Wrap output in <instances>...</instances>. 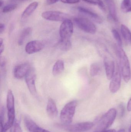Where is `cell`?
<instances>
[{
    "label": "cell",
    "mask_w": 131,
    "mask_h": 132,
    "mask_svg": "<svg viewBox=\"0 0 131 132\" xmlns=\"http://www.w3.org/2000/svg\"><path fill=\"white\" fill-rule=\"evenodd\" d=\"M32 32V28L31 27H28L24 29L20 34L18 40V45H22L25 41L28 36H30Z\"/></svg>",
    "instance_id": "20"
},
{
    "label": "cell",
    "mask_w": 131,
    "mask_h": 132,
    "mask_svg": "<svg viewBox=\"0 0 131 132\" xmlns=\"http://www.w3.org/2000/svg\"><path fill=\"white\" fill-rule=\"evenodd\" d=\"M42 16L48 21L64 22L69 19V16L66 13L58 11H47L43 12Z\"/></svg>",
    "instance_id": "7"
},
{
    "label": "cell",
    "mask_w": 131,
    "mask_h": 132,
    "mask_svg": "<svg viewBox=\"0 0 131 132\" xmlns=\"http://www.w3.org/2000/svg\"><path fill=\"white\" fill-rule=\"evenodd\" d=\"M77 105V101L73 100L64 106L60 114V119L63 124L69 125L72 122Z\"/></svg>",
    "instance_id": "4"
},
{
    "label": "cell",
    "mask_w": 131,
    "mask_h": 132,
    "mask_svg": "<svg viewBox=\"0 0 131 132\" xmlns=\"http://www.w3.org/2000/svg\"><path fill=\"white\" fill-rule=\"evenodd\" d=\"M38 6L37 2H34L30 4L23 11L21 15V18L25 20L28 18L36 10Z\"/></svg>",
    "instance_id": "18"
},
{
    "label": "cell",
    "mask_w": 131,
    "mask_h": 132,
    "mask_svg": "<svg viewBox=\"0 0 131 132\" xmlns=\"http://www.w3.org/2000/svg\"><path fill=\"white\" fill-rule=\"evenodd\" d=\"M74 21L77 26L84 31L91 34H94L96 32V26L89 19L85 18H77L74 19Z\"/></svg>",
    "instance_id": "5"
},
{
    "label": "cell",
    "mask_w": 131,
    "mask_h": 132,
    "mask_svg": "<svg viewBox=\"0 0 131 132\" xmlns=\"http://www.w3.org/2000/svg\"><path fill=\"white\" fill-rule=\"evenodd\" d=\"M122 76L120 67L117 64L115 72L109 85V90L111 93L114 94L119 90L121 84Z\"/></svg>",
    "instance_id": "8"
},
{
    "label": "cell",
    "mask_w": 131,
    "mask_h": 132,
    "mask_svg": "<svg viewBox=\"0 0 131 132\" xmlns=\"http://www.w3.org/2000/svg\"><path fill=\"white\" fill-rule=\"evenodd\" d=\"M5 29V26L4 24L1 23L0 24V33L1 34H2L3 32L4 31Z\"/></svg>",
    "instance_id": "34"
},
{
    "label": "cell",
    "mask_w": 131,
    "mask_h": 132,
    "mask_svg": "<svg viewBox=\"0 0 131 132\" xmlns=\"http://www.w3.org/2000/svg\"><path fill=\"white\" fill-rule=\"evenodd\" d=\"M7 62L6 59L4 56H1L0 58V66L1 71L3 74V75H5L6 73V65Z\"/></svg>",
    "instance_id": "28"
},
{
    "label": "cell",
    "mask_w": 131,
    "mask_h": 132,
    "mask_svg": "<svg viewBox=\"0 0 131 132\" xmlns=\"http://www.w3.org/2000/svg\"><path fill=\"white\" fill-rule=\"evenodd\" d=\"M78 9L80 13L95 22L98 24H101L103 22V20L99 15L90 10L83 7H78Z\"/></svg>",
    "instance_id": "15"
},
{
    "label": "cell",
    "mask_w": 131,
    "mask_h": 132,
    "mask_svg": "<svg viewBox=\"0 0 131 132\" xmlns=\"http://www.w3.org/2000/svg\"><path fill=\"white\" fill-rule=\"evenodd\" d=\"M74 31L73 24L70 19L62 22L59 29L61 40H70Z\"/></svg>",
    "instance_id": "6"
},
{
    "label": "cell",
    "mask_w": 131,
    "mask_h": 132,
    "mask_svg": "<svg viewBox=\"0 0 131 132\" xmlns=\"http://www.w3.org/2000/svg\"><path fill=\"white\" fill-rule=\"evenodd\" d=\"M4 4V1L2 0H0V6L1 7L3 6Z\"/></svg>",
    "instance_id": "37"
},
{
    "label": "cell",
    "mask_w": 131,
    "mask_h": 132,
    "mask_svg": "<svg viewBox=\"0 0 131 132\" xmlns=\"http://www.w3.org/2000/svg\"><path fill=\"white\" fill-rule=\"evenodd\" d=\"M128 132H131V125L129 128V130H128Z\"/></svg>",
    "instance_id": "39"
},
{
    "label": "cell",
    "mask_w": 131,
    "mask_h": 132,
    "mask_svg": "<svg viewBox=\"0 0 131 132\" xmlns=\"http://www.w3.org/2000/svg\"><path fill=\"white\" fill-rule=\"evenodd\" d=\"M10 129V132H23L20 124L16 120H15Z\"/></svg>",
    "instance_id": "29"
},
{
    "label": "cell",
    "mask_w": 131,
    "mask_h": 132,
    "mask_svg": "<svg viewBox=\"0 0 131 132\" xmlns=\"http://www.w3.org/2000/svg\"><path fill=\"white\" fill-rule=\"evenodd\" d=\"M82 1L90 4L98 5L102 11L104 12L106 11L105 6L101 0H82Z\"/></svg>",
    "instance_id": "25"
},
{
    "label": "cell",
    "mask_w": 131,
    "mask_h": 132,
    "mask_svg": "<svg viewBox=\"0 0 131 132\" xmlns=\"http://www.w3.org/2000/svg\"><path fill=\"white\" fill-rule=\"evenodd\" d=\"M112 32L114 38L117 43L118 46L121 47L122 45V40L120 35L119 34V32L115 29H112Z\"/></svg>",
    "instance_id": "26"
},
{
    "label": "cell",
    "mask_w": 131,
    "mask_h": 132,
    "mask_svg": "<svg viewBox=\"0 0 131 132\" xmlns=\"http://www.w3.org/2000/svg\"><path fill=\"white\" fill-rule=\"evenodd\" d=\"M122 11L124 13L131 11V0H123L121 5Z\"/></svg>",
    "instance_id": "23"
},
{
    "label": "cell",
    "mask_w": 131,
    "mask_h": 132,
    "mask_svg": "<svg viewBox=\"0 0 131 132\" xmlns=\"http://www.w3.org/2000/svg\"><path fill=\"white\" fill-rule=\"evenodd\" d=\"M100 71L99 64L97 63H92L90 67V74L92 77L97 76Z\"/></svg>",
    "instance_id": "24"
},
{
    "label": "cell",
    "mask_w": 131,
    "mask_h": 132,
    "mask_svg": "<svg viewBox=\"0 0 131 132\" xmlns=\"http://www.w3.org/2000/svg\"><path fill=\"white\" fill-rule=\"evenodd\" d=\"M94 132H96V131H95Z\"/></svg>",
    "instance_id": "40"
},
{
    "label": "cell",
    "mask_w": 131,
    "mask_h": 132,
    "mask_svg": "<svg viewBox=\"0 0 131 132\" xmlns=\"http://www.w3.org/2000/svg\"><path fill=\"white\" fill-rule=\"evenodd\" d=\"M59 0H46L47 4L48 5L53 4L57 2Z\"/></svg>",
    "instance_id": "33"
},
{
    "label": "cell",
    "mask_w": 131,
    "mask_h": 132,
    "mask_svg": "<svg viewBox=\"0 0 131 132\" xmlns=\"http://www.w3.org/2000/svg\"><path fill=\"white\" fill-rule=\"evenodd\" d=\"M5 110L4 107H2L1 108L0 112V129L1 132H3V128L4 125V118Z\"/></svg>",
    "instance_id": "30"
},
{
    "label": "cell",
    "mask_w": 131,
    "mask_h": 132,
    "mask_svg": "<svg viewBox=\"0 0 131 132\" xmlns=\"http://www.w3.org/2000/svg\"><path fill=\"white\" fill-rule=\"evenodd\" d=\"M44 43L38 40H33L27 43L25 46V52L28 54H32L40 52L44 48Z\"/></svg>",
    "instance_id": "12"
},
{
    "label": "cell",
    "mask_w": 131,
    "mask_h": 132,
    "mask_svg": "<svg viewBox=\"0 0 131 132\" xmlns=\"http://www.w3.org/2000/svg\"><path fill=\"white\" fill-rule=\"evenodd\" d=\"M24 121L26 128L29 132H51L38 125L28 116L25 117Z\"/></svg>",
    "instance_id": "13"
},
{
    "label": "cell",
    "mask_w": 131,
    "mask_h": 132,
    "mask_svg": "<svg viewBox=\"0 0 131 132\" xmlns=\"http://www.w3.org/2000/svg\"><path fill=\"white\" fill-rule=\"evenodd\" d=\"M104 63L107 78L108 80H111L115 72V63L113 60L107 57L105 58Z\"/></svg>",
    "instance_id": "14"
},
{
    "label": "cell",
    "mask_w": 131,
    "mask_h": 132,
    "mask_svg": "<svg viewBox=\"0 0 131 132\" xmlns=\"http://www.w3.org/2000/svg\"><path fill=\"white\" fill-rule=\"evenodd\" d=\"M94 125L92 122H84L67 126L65 129L68 132H84L91 129Z\"/></svg>",
    "instance_id": "10"
},
{
    "label": "cell",
    "mask_w": 131,
    "mask_h": 132,
    "mask_svg": "<svg viewBox=\"0 0 131 132\" xmlns=\"http://www.w3.org/2000/svg\"><path fill=\"white\" fill-rule=\"evenodd\" d=\"M31 68V67L30 64L27 63H24L17 65L14 69V76L18 79L25 77Z\"/></svg>",
    "instance_id": "11"
},
{
    "label": "cell",
    "mask_w": 131,
    "mask_h": 132,
    "mask_svg": "<svg viewBox=\"0 0 131 132\" xmlns=\"http://www.w3.org/2000/svg\"><path fill=\"white\" fill-rule=\"evenodd\" d=\"M121 32L124 39L127 44L131 43V32L130 29L125 25L121 26Z\"/></svg>",
    "instance_id": "21"
},
{
    "label": "cell",
    "mask_w": 131,
    "mask_h": 132,
    "mask_svg": "<svg viewBox=\"0 0 131 132\" xmlns=\"http://www.w3.org/2000/svg\"><path fill=\"white\" fill-rule=\"evenodd\" d=\"M46 111L48 117L55 118L58 115V110L56 103L52 98H48L46 107Z\"/></svg>",
    "instance_id": "16"
},
{
    "label": "cell",
    "mask_w": 131,
    "mask_h": 132,
    "mask_svg": "<svg viewBox=\"0 0 131 132\" xmlns=\"http://www.w3.org/2000/svg\"><path fill=\"white\" fill-rule=\"evenodd\" d=\"M125 132V130L124 129H121L118 131L117 132Z\"/></svg>",
    "instance_id": "38"
},
{
    "label": "cell",
    "mask_w": 131,
    "mask_h": 132,
    "mask_svg": "<svg viewBox=\"0 0 131 132\" xmlns=\"http://www.w3.org/2000/svg\"><path fill=\"white\" fill-rule=\"evenodd\" d=\"M25 78V82L29 92L32 95L35 96L37 94L35 85L36 73L35 70L31 67Z\"/></svg>",
    "instance_id": "9"
},
{
    "label": "cell",
    "mask_w": 131,
    "mask_h": 132,
    "mask_svg": "<svg viewBox=\"0 0 131 132\" xmlns=\"http://www.w3.org/2000/svg\"><path fill=\"white\" fill-rule=\"evenodd\" d=\"M64 69V63L61 60H58L55 63L52 68V72L55 76L59 75L62 73Z\"/></svg>",
    "instance_id": "19"
},
{
    "label": "cell",
    "mask_w": 131,
    "mask_h": 132,
    "mask_svg": "<svg viewBox=\"0 0 131 132\" xmlns=\"http://www.w3.org/2000/svg\"><path fill=\"white\" fill-rule=\"evenodd\" d=\"M117 53L119 59L122 78L125 82L128 83L131 77L130 65L129 60L124 50L118 46L117 47Z\"/></svg>",
    "instance_id": "1"
},
{
    "label": "cell",
    "mask_w": 131,
    "mask_h": 132,
    "mask_svg": "<svg viewBox=\"0 0 131 132\" xmlns=\"http://www.w3.org/2000/svg\"><path fill=\"white\" fill-rule=\"evenodd\" d=\"M7 108L8 120L4 125L3 132H7L11 129L15 120L14 97L11 90H8L7 94Z\"/></svg>",
    "instance_id": "2"
},
{
    "label": "cell",
    "mask_w": 131,
    "mask_h": 132,
    "mask_svg": "<svg viewBox=\"0 0 131 132\" xmlns=\"http://www.w3.org/2000/svg\"><path fill=\"white\" fill-rule=\"evenodd\" d=\"M61 1L65 4H74L79 2L80 0H61Z\"/></svg>",
    "instance_id": "31"
},
{
    "label": "cell",
    "mask_w": 131,
    "mask_h": 132,
    "mask_svg": "<svg viewBox=\"0 0 131 132\" xmlns=\"http://www.w3.org/2000/svg\"><path fill=\"white\" fill-rule=\"evenodd\" d=\"M58 46L61 50L63 51H68L71 48V42L70 40H63L61 39Z\"/></svg>",
    "instance_id": "22"
},
{
    "label": "cell",
    "mask_w": 131,
    "mask_h": 132,
    "mask_svg": "<svg viewBox=\"0 0 131 132\" xmlns=\"http://www.w3.org/2000/svg\"><path fill=\"white\" fill-rule=\"evenodd\" d=\"M16 4H11L4 6L2 9V12L3 13H8L15 10L17 7Z\"/></svg>",
    "instance_id": "27"
},
{
    "label": "cell",
    "mask_w": 131,
    "mask_h": 132,
    "mask_svg": "<svg viewBox=\"0 0 131 132\" xmlns=\"http://www.w3.org/2000/svg\"><path fill=\"white\" fill-rule=\"evenodd\" d=\"M102 132H116L114 129H107Z\"/></svg>",
    "instance_id": "36"
},
{
    "label": "cell",
    "mask_w": 131,
    "mask_h": 132,
    "mask_svg": "<svg viewBox=\"0 0 131 132\" xmlns=\"http://www.w3.org/2000/svg\"><path fill=\"white\" fill-rule=\"evenodd\" d=\"M105 1L108 8L111 18L113 19L114 21L117 22L118 19L114 2L113 0H105Z\"/></svg>",
    "instance_id": "17"
},
{
    "label": "cell",
    "mask_w": 131,
    "mask_h": 132,
    "mask_svg": "<svg viewBox=\"0 0 131 132\" xmlns=\"http://www.w3.org/2000/svg\"><path fill=\"white\" fill-rule=\"evenodd\" d=\"M4 50V40L1 38L0 39V53L1 54Z\"/></svg>",
    "instance_id": "32"
},
{
    "label": "cell",
    "mask_w": 131,
    "mask_h": 132,
    "mask_svg": "<svg viewBox=\"0 0 131 132\" xmlns=\"http://www.w3.org/2000/svg\"><path fill=\"white\" fill-rule=\"evenodd\" d=\"M127 109L128 111H131V98L128 102Z\"/></svg>",
    "instance_id": "35"
},
{
    "label": "cell",
    "mask_w": 131,
    "mask_h": 132,
    "mask_svg": "<svg viewBox=\"0 0 131 132\" xmlns=\"http://www.w3.org/2000/svg\"><path fill=\"white\" fill-rule=\"evenodd\" d=\"M117 115V111L115 108L109 109L100 119L95 129V131L102 132L107 130L114 123Z\"/></svg>",
    "instance_id": "3"
}]
</instances>
